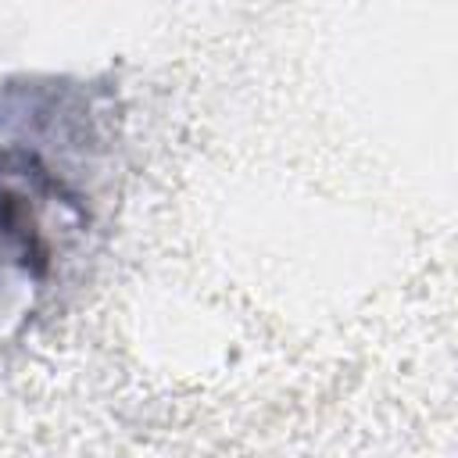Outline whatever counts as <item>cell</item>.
Returning <instances> with one entry per match:
<instances>
[{
    "instance_id": "obj_1",
    "label": "cell",
    "mask_w": 458,
    "mask_h": 458,
    "mask_svg": "<svg viewBox=\"0 0 458 458\" xmlns=\"http://www.w3.org/2000/svg\"><path fill=\"white\" fill-rule=\"evenodd\" d=\"M68 200L29 157L0 154V276L39 279L61 243Z\"/></svg>"
}]
</instances>
